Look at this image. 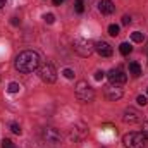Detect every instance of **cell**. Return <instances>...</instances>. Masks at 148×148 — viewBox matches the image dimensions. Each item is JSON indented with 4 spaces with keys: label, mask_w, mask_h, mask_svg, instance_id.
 <instances>
[{
    "label": "cell",
    "mask_w": 148,
    "mask_h": 148,
    "mask_svg": "<svg viewBox=\"0 0 148 148\" xmlns=\"http://www.w3.org/2000/svg\"><path fill=\"white\" fill-rule=\"evenodd\" d=\"M16 69L19 73H33L40 67V55L33 50H26V52H21L17 57H16Z\"/></svg>",
    "instance_id": "obj_1"
},
{
    "label": "cell",
    "mask_w": 148,
    "mask_h": 148,
    "mask_svg": "<svg viewBox=\"0 0 148 148\" xmlns=\"http://www.w3.org/2000/svg\"><path fill=\"white\" fill-rule=\"evenodd\" d=\"M74 52L81 57H90L95 50V43H91L88 38H76L73 43Z\"/></svg>",
    "instance_id": "obj_2"
},
{
    "label": "cell",
    "mask_w": 148,
    "mask_h": 148,
    "mask_svg": "<svg viewBox=\"0 0 148 148\" xmlns=\"http://www.w3.org/2000/svg\"><path fill=\"white\" fill-rule=\"evenodd\" d=\"M124 147L126 148H145L148 145V140L143 133H129L124 136Z\"/></svg>",
    "instance_id": "obj_3"
},
{
    "label": "cell",
    "mask_w": 148,
    "mask_h": 148,
    "mask_svg": "<svg viewBox=\"0 0 148 148\" xmlns=\"http://www.w3.org/2000/svg\"><path fill=\"white\" fill-rule=\"evenodd\" d=\"M76 97H77V100H81V102H84V103H88V102H91L93 98H95V91H93V88L86 83V81H79L77 84H76Z\"/></svg>",
    "instance_id": "obj_4"
},
{
    "label": "cell",
    "mask_w": 148,
    "mask_h": 148,
    "mask_svg": "<svg viewBox=\"0 0 148 148\" xmlns=\"http://www.w3.org/2000/svg\"><path fill=\"white\" fill-rule=\"evenodd\" d=\"M38 76H40V79L43 83H48V84H52V83L57 81V71H55L53 64H50V62H45L38 69Z\"/></svg>",
    "instance_id": "obj_5"
},
{
    "label": "cell",
    "mask_w": 148,
    "mask_h": 148,
    "mask_svg": "<svg viewBox=\"0 0 148 148\" xmlns=\"http://www.w3.org/2000/svg\"><path fill=\"white\" fill-rule=\"evenodd\" d=\"M88 134V126L84 122H76L73 127L69 129V140L71 141H81Z\"/></svg>",
    "instance_id": "obj_6"
},
{
    "label": "cell",
    "mask_w": 148,
    "mask_h": 148,
    "mask_svg": "<svg viewBox=\"0 0 148 148\" xmlns=\"http://www.w3.org/2000/svg\"><path fill=\"white\" fill-rule=\"evenodd\" d=\"M109 76V81L110 84H115V86H122L126 81H127V76L122 73L121 69H112L110 73L107 74Z\"/></svg>",
    "instance_id": "obj_7"
},
{
    "label": "cell",
    "mask_w": 148,
    "mask_h": 148,
    "mask_svg": "<svg viewBox=\"0 0 148 148\" xmlns=\"http://www.w3.org/2000/svg\"><path fill=\"white\" fill-rule=\"evenodd\" d=\"M122 121H124L126 124H134V122H140V121H141V114L136 110V109L129 107V109H126V110H124V114H122Z\"/></svg>",
    "instance_id": "obj_8"
},
{
    "label": "cell",
    "mask_w": 148,
    "mask_h": 148,
    "mask_svg": "<svg viewBox=\"0 0 148 148\" xmlns=\"http://www.w3.org/2000/svg\"><path fill=\"white\" fill-rule=\"evenodd\" d=\"M43 138L47 140V143H59L62 136L55 127H45L43 129Z\"/></svg>",
    "instance_id": "obj_9"
},
{
    "label": "cell",
    "mask_w": 148,
    "mask_h": 148,
    "mask_svg": "<svg viewBox=\"0 0 148 148\" xmlns=\"http://www.w3.org/2000/svg\"><path fill=\"white\" fill-rule=\"evenodd\" d=\"M95 52L98 53V55H102V57H110L112 55V47H110V43H107V41H97L95 43Z\"/></svg>",
    "instance_id": "obj_10"
},
{
    "label": "cell",
    "mask_w": 148,
    "mask_h": 148,
    "mask_svg": "<svg viewBox=\"0 0 148 148\" xmlns=\"http://www.w3.org/2000/svg\"><path fill=\"white\" fill-rule=\"evenodd\" d=\"M105 95H107L109 100L115 102V100H119V98L122 97V88H121V86H115V84H110V86L105 90Z\"/></svg>",
    "instance_id": "obj_11"
},
{
    "label": "cell",
    "mask_w": 148,
    "mask_h": 148,
    "mask_svg": "<svg viewBox=\"0 0 148 148\" xmlns=\"http://www.w3.org/2000/svg\"><path fill=\"white\" fill-rule=\"evenodd\" d=\"M98 10H100L102 14H107V16H109V14H112V12L115 10V5L112 3L110 0H100V2H98Z\"/></svg>",
    "instance_id": "obj_12"
},
{
    "label": "cell",
    "mask_w": 148,
    "mask_h": 148,
    "mask_svg": "<svg viewBox=\"0 0 148 148\" xmlns=\"http://www.w3.org/2000/svg\"><path fill=\"white\" fill-rule=\"evenodd\" d=\"M129 73L133 74L134 77L141 76V67H140V64H138V62H131V64H129Z\"/></svg>",
    "instance_id": "obj_13"
},
{
    "label": "cell",
    "mask_w": 148,
    "mask_h": 148,
    "mask_svg": "<svg viewBox=\"0 0 148 148\" xmlns=\"http://www.w3.org/2000/svg\"><path fill=\"white\" fill-rule=\"evenodd\" d=\"M119 50H121L122 55H129V53L133 52V47H131L129 43H121V45H119Z\"/></svg>",
    "instance_id": "obj_14"
},
{
    "label": "cell",
    "mask_w": 148,
    "mask_h": 148,
    "mask_svg": "<svg viewBox=\"0 0 148 148\" xmlns=\"http://www.w3.org/2000/svg\"><path fill=\"white\" fill-rule=\"evenodd\" d=\"M131 40L134 41V43H141L145 36H143V33H140V31H134V33H131Z\"/></svg>",
    "instance_id": "obj_15"
},
{
    "label": "cell",
    "mask_w": 148,
    "mask_h": 148,
    "mask_svg": "<svg viewBox=\"0 0 148 148\" xmlns=\"http://www.w3.org/2000/svg\"><path fill=\"white\" fill-rule=\"evenodd\" d=\"M109 35H110V36H117V35H119V26H117V24H110V26H109Z\"/></svg>",
    "instance_id": "obj_16"
},
{
    "label": "cell",
    "mask_w": 148,
    "mask_h": 148,
    "mask_svg": "<svg viewBox=\"0 0 148 148\" xmlns=\"http://www.w3.org/2000/svg\"><path fill=\"white\" fill-rule=\"evenodd\" d=\"M7 90H9V93H17V91H19V90H21V86H19V84H17V83H10V84H9V88H7Z\"/></svg>",
    "instance_id": "obj_17"
},
{
    "label": "cell",
    "mask_w": 148,
    "mask_h": 148,
    "mask_svg": "<svg viewBox=\"0 0 148 148\" xmlns=\"http://www.w3.org/2000/svg\"><path fill=\"white\" fill-rule=\"evenodd\" d=\"M10 131H12L14 134H21V133H23L21 126H19V124H16V122H12V124H10Z\"/></svg>",
    "instance_id": "obj_18"
},
{
    "label": "cell",
    "mask_w": 148,
    "mask_h": 148,
    "mask_svg": "<svg viewBox=\"0 0 148 148\" xmlns=\"http://www.w3.org/2000/svg\"><path fill=\"white\" fill-rule=\"evenodd\" d=\"M74 5H76V12H79V14H81V12L84 10V0H76V3H74Z\"/></svg>",
    "instance_id": "obj_19"
},
{
    "label": "cell",
    "mask_w": 148,
    "mask_h": 148,
    "mask_svg": "<svg viewBox=\"0 0 148 148\" xmlns=\"http://www.w3.org/2000/svg\"><path fill=\"white\" fill-rule=\"evenodd\" d=\"M43 19H45L47 24H53V23H55V16H53V14H45Z\"/></svg>",
    "instance_id": "obj_20"
},
{
    "label": "cell",
    "mask_w": 148,
    "mask_h": 148,
    "mask_svg": "<svg viewBox=\"0 0 148 148\" xmlns=\"http://www.w3.org/2000/svg\"><path fill=\"white\" fill-rule=\"evenodd\" d=\"M62 74H64L67 79H74V71H73V69H64V71H62Z\"/></svg>",
    "instance_id": "obj_21"
},
{
    "label": "cell",
    "mask_w": 148,
    "mask_h": 148,
    "mask_svg": "<svg viewBox=\"0 0 148 148\" xmlns=\"http://www.w3.org/2000/svg\"><path fill=\"white\" fill-rule=\"evenodd\" d=\"M136 102H138V103H140V105H143V107H145V105H147V103H148L147 97H143V95H140V97H138V98H136Z\"/></svg>",
    "instance_id": "obj_22"
},
{
    "label": "cell",
    "mask_w": 148,
    "mask_h": 148,
    "mask_svg": "<svg viewBox=\"0 0 148 148\" xmlns=\"http://www.w3.org/2000/svg\"><path fill=\"white\" fill-rule=\"evenodd\" d=\"M2 148H14V143L10 140H3L2 141Z\"/></svg>",
    "instance_id": "obj_23"
},
{
    "label": "cell",
    "mask_w": 148,
    "mask_h": 148,
    "mask_svg": "<svg viewBox=\"0 0 148 148\" xmlns=\"http://www.w3.org/2000/svg\"><path fill=\"white\" fill-rule=\"evenodd\" d=\"M103 77H105V73H103V71H97V73H95V79H97V81H102Z\"/></svg>",
    "instance_id": "obj_24"
},
{
    "label": "cell",
    "mask_w": 148,
    "mask_h": 148,
    "mask_svg": "<svg viewBox=\"0 0 148 148\" xmlns=\"http://www.w3.org/2000/svg\"><path fill=\"white\" fill-rule=\"evenodd\" d=\"M143 134H145V138L148 140V121L143 122Z\"/></svg>",
    "instance_id": "obj_25"
},
{
    "label": "cell",
    "mask_w": 148,
    "mask_h": 148,
    "mask_svg": "<svg viewBox=\"0 0 148 148\" xmlns=\"http://www.w3.org/2000/svg\"><path fill=\"white\" fill-rule=\"evenodd\" d=\"M122 24H124V26L131 24V17H129V16H124V17H122Z\"/></svg>",
    "instance_id": "obj_26"
},
{
    "label": "cell",
    "mask_w": 148,
    "mask_h": 148,
    "mask_svg": "<svg viewBox=\"0 0 148 148\" xmlns=\"http://www.w3.org/2000/svg\"><path fill=\"white\" fill-rule=\"evenodd\" d=\"M52 2H53V5H60V3H62L64 0H52Z\"/></svg>",
    "instance_id": "obj_27"
},
{
    "label": "cell",
    "mask_w": 148,
    "mask_h": 148,
    "mask_svg": "<svg viewBox=\"0 0 148 148\" xmlns=\"http://www.w3.org/2000/svg\"><path fill=\"white\" fill-rule=\"evenodd\" d=\"M5 2H7V0H0V9H2V7L5 5Z\"/></svg>",
    "instance_id": "obj_28"
}]
</instances>
